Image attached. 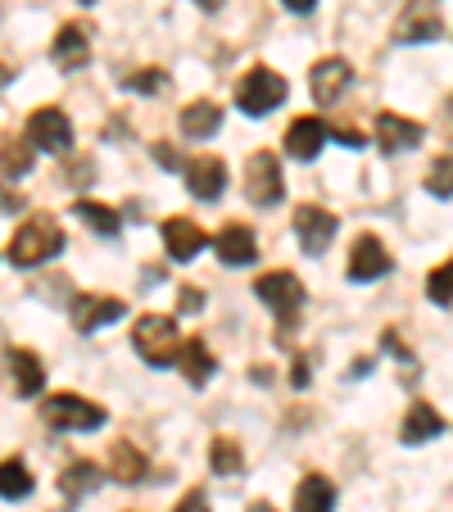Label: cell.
Segmentation results:
<instances>
[{"label":"cell","instance_id":"obj_13","mask_svg":"<svg viewBox=\"0 0 453 512\" xmlns=\"http://www.w3.org/2000/svg\"><path fill=\"white\" fill-rule=\"evenodd\" d=\"M327 145V123L322 118H295V123L286 127V155L290 159H318V150Z\"/></svg>","mask_w":453,"mask_h":512},{"label":"cell","instance_id":"obj_20","mask_svg":"<svg viewBox=\"0 0 453 512\" xmlns=\"http://www.w3.org/2000/svg\"><path fill=\"white\" fill-rule=\"evenodd\" d=\"M331 508H336V485L327 476L309 472L295 490V512H331Z\"/></svg>","mask_w":453,"mask_h":512},{"label":"cell","instance_id":"obj_5","mask_svg":"<svg viewBox=\"0 0 453 512\" xmlns=\"http://www.w3.org/2000/svg\"><path fill=\"white\" fill-rule=\"evenodd\" d=\"M254 295L277 313L281 327H290L295 313H299V304H304V281H299L295 272H263V277L254 281Z\"/></svg>","mask_w":453,"mask_h":512},{"label":"cell","instance_id":"obj_38","mask_svg":"<svg viewBox=\"0 0 453 512\" xmlns=\"http://www.w3.org/2000/svg\"><path fill=\"white\" fill-rule=\"evenodd\" d=\"M250 512H277V508H272V503H254Z\"/></svg>","mask_w":453,"mask_h":512},{"label":"cell","instance_id":"obj_8","mask_svg":"<svg viewBox=\"0 0 453 512\" xmlns=\"http://www.w3.org/2000/svg\"><path fill=\"white\" fill-rule=\"evenodd\" d=\"M68 318H73V331L91 336V331H100V327H109V322L123 318V300H114V295H96V290H82V295H73Z\"/></svg>","mask_w":453,"mask_h":512},{"label":"cell","instance_id":"obj_2","mask_svg":"<svg viewBox=\"0 0 453 512\" xmlns=\"http://www.w3.org/2000/svg\"><path fill=\"white\" fill-rule=\"evenodd\" d=\"M132 345H136V354H141L150 368H173L182 336H177V322L173 318L145 313V318L136 322V331H132Z\"/></svg>","mask_w":453,"mask_h":512},{"label":"cell","instance_id":"obj_26","mask_svg":"<svg viewBox=\"0 0 453 512\" xmlns=\"http://www.w3.org/2000/svg\"><path fill=\"white\" fill-rule=\"evenodd\" d=\"M32 485L37 481H32V472L19 458H5V463H0V499H28Z\"/></svg>","mask_w":453,"mask_h":512},{"label":"cell","instance_id":"obj_6","mask_svg":"<svg viewBox=\"0 0 453 512\" xmlns=\"http://www.w3.org/2000/svg\"><path fill=\"white\" fill-rule=\"evenodd\" d=\"M245 195H250V204H259V209H272V204H281V195H286V186H281V164L268 150L250 155V164H245Z\"/></svg>","mask_w":453,"mask_h":512},{"label":"cell","instance_id":"obj_15","mask_svg":"<svg viewBox=\"0 0 453 512\" xmlns=\"http://www.w3.org/2000/svg\"><path fill=\"white\" fill-rule=\"evenodd\" d=\"M204 241H209V236H204L200 223H191V218H168L164 223V245L177 263H191L195 254L204 250Z\"/></svg>","mask_w":453,"mask_h":512},{"label":"cell","instance_id":"obj_36","mask_svg":"<svg viewBox=\"0 0 453 512\" xmlns=\"http://www.w3.org/2000/svg\"><path fill=\"white\" fill-rule=\"evenodd\" d=\"M195 5H200V10H218L222 0H195Z\"/></svg>","mask_w":453,"mask_h":512},{"label":"cell","instance_id":"obj_4","mask_svg":"<svg viewBox=\"0 0 453 512\" xmlns=\"http://www.w3.org/2000/svg\"><path fill=\"white\" fill-rule=\"evenodd\" d=\"M41 417L55 431H96V426H105V408L82 395H50L41 404Z\"/></svg>","mask_w":453,"mask_h":512},{"label":"cell","instance_id":"obj_21","mask_svg":"<svg viewBox=\"0 0 453 512\" xmlns=\"http://www.w3.org/2000/svg\"><path fill=\"white\" fill-rule=\"evenodd\" d=\"M173 363L186 372V381H191V386H204V381L213 377V368H218L204 340H186V345H177V358H173Z\"/></svg>","mask_w":453,"mask_h":512},{"label":"cell","instance_id":"obj_22","mask_svg":"<svg viewBox=\"0 0 453 512\" xmlns=\"http://www.w3.org/2000/svg\"><path fill=\"white\" fill-rule=\"evenodd\" d=\"M435 435H444V417L435 413L431 404L417 399L404 417V445H422V440H435Z\"/></svg>","mask_w":453,"mask_h":512},{"label":"cell","instance_id":"obj_16","mask_svg":"<svg viewBox=\"0 0 453 512\" xmlns=\"http://www.w3.org/2000/svg\"><path fill=\"white\" fill-rule=\"evenodd\" d=\"M213 250H218L222 263H232V268H241V263H254L259 259V241H254L250 227L232 223V227H222L218 241H213Z\"/></svg>","mask_w":453,"mask_h":512},{"label":"cell","instance_id":"obj_37","mask_svg":"<svg viewBox=\"0 0 453 512\" xmlns=\"http://www.w3.org/2000/svg\"><path fill=\"white\" fill-rule=\"evenodd\" d=\"M5 82H10V64H0V87H5Z\"/></svg>","mask_w":453,"mask_h":512},{"label":"cell","instance_id":"obj_31","mask_svg":"<svg viewBox=\"0 0 453 512\" xmlns=\"http://www.w3.org/2000/svg\"><path fill=\"white\" fill-rule=\"evenodd\" d=\"M127 87H132V91H145V96H155V91L168 87V78L159 73V68H141L136 78H127Z\"/></svg>","mask_w":453,"mask_h":512},{"label":"cell","instance_id":"obj_34","mask_svg":"<svg viewBox=\"0 0 453 512\" xmlns=\"http://www.w3.org/2000/svg\"><path fill=\"white\" fill-rule=\"evenodd\" d=\"M173 512H209V503H204V494H200V490H191Z\"/></svg>","mask_w":453,"mask_h":512},{"label":"cell","instance_id":"obj_10","mask_svg":"<svg viewBox=\"0 0 453 512\" xmlns=\"http://www.w3.org/2000/svg\"><path fill=\"white\" fill-rule=\"evenodd\" d=\"M395 268V259L386 254V245L376 236H358L354 250H349V281H376Z\"/></svg>","mask_w":453,"mask_h":512},{"label":"cell","instance_id":"obj_3","mask_svg":"<svg viewBox=\"0 0 453 512\" xmlns=\"http://www.w3.org/2000/svg\"><path fill=\"white\" fill-rule=\"evenodd\" d=\"M286 100V78L272 73V68H250L241 82H236V105L245 109L250 118H263Z\"/></svg>","mask_w":453,"mask_h":512},{"label":"cell","instance_id":"obj_19","mask_svg":"<svg viewBox=\"0 0 453 512\" xmlns=\"http://www.w3.org/2000/svg\"><path fill=\"white\" fill-rule=\"evenodd\" d=\"M10 372H14V390L23 399H32L46 386V368H41V358L32 349H10Z\"/></svg>","mask_w":453,"mask_h":512},{"label":"cell","instance_id":"obj_11","mask_svg":"<svg viewBox=\"0 0 453 512\" xmlns=\"http://www.w3.org/2000/svg\"><path fill=\"white\" fill-rule=\"evenodd\" d=\"M50 59H55V68H64V73H78V68H87V59H91L87 28H82V23H64V28L55 32Z\"/></svg>","mask_w":453,"mask_h":512},{"label":"cell","instance_id":"obj_33","mask_svg":"<svg viewBox=\"0 0 453 512\" xmlns=\"http://www.w3.org/2000/svg\"><path fill=\"white\" fill-rule=\"evenodd\" d=\"M177 309H182V313H200L204 309L200 286H182V290H177Z\"/></svg>","mask_w":453,"mask_h":512},{"label":"cell","instance_id":"obj_17","mask_svg":"<svg viewBox=\"0 0 453 512\" xmlns=\"http://www.w3.org/2000/svg\"><path fill=\"white\" fill-rule=\"evenodd\" d=\"M395 37H399V41H435V37H444V19L431 10V5L413 0V5L404 10V19H399Z\"/></svg>","mask_w":453,"mask_h":512},{"label":"cell","instance_id":"obj_7","mask_svg":"<svg viewBox=\"0 0 453 512\" xmlns=\"http://www.w3.org/2000/svg\"><path fill=\"white\" fill-rule=\"evenodd\" d=\"M28 145L32 150H46V155H64L73 145V123H68L64 109H37L28 118Z\"/></svg>","mask_w":453,"mask_h":512},{"label":"cell","instance_id":"obj_30","mask_svg":"<svg viewBox=\"0 0 453 512\" xmlns=\"http://www.w3.org/2000/svg\"><path fill=\"white\" fill-rule=\"evenodd\" d=\"M449 277H453V263L444 259L440 268L431 272V277H426V295H431L435 304H440V309H449Z\"/></svg>","mask_w":453,"mask_h":512},{"label":"cell","instance_id":"obj_28","mask_svg":"<svg viewBox=\"0 0 453 512\" xmlns=\"http://www.w3.org/2000/svg\"><path fill=\"white\" fill-rule=\"evenodd\" d=\"M73 213H78V218L96 236H118V227H123V223H118V213L109 209V204H96V200H78V209H73Z\"/></svg>","mask_w":453,"mask_h":512},{"label":"cell","instance_id":"obj_12","mask_svg":"<svg viewBox=\"0 0 453 512\" xmlns=\"http://www.w3.org/2000/svg\"><path fill=\"white\" fill-rule=\"evenodd\" d=\"M186 186H191L195 200H218L227 191V164L218 155H200L186 164Z\"/></svg>","mask_w":453,"mask_h":512},{"label":"cell","instance_id":"obj_39","mask_svg":"<svg viewBox=\"0 0 453 512\" xmlns=\"http://www.w3.org/2000/svg\"><path fill=\"white\" fill-rule=\"evenodd\" d=\"M50 512H68V508H50Z\"/></svg>","mask_w":453,"mask_h":512},{"label":"cell","instance_id":"obj_1","mask_svg":"<svg viewBox=\"0 0 453 512\" xmlns=\"http://www.w3.org/2000/svg\"><path fill=\"white\" fill-rule=\"evenodd\" d=\"M59 250H64V227H59L50 213L28 218V223L14 232V241H10V259L19 263V268H37V263L55 259Z\"/></svg>","mask_w":453,"mask_h":512},{"label":"cell","instance_id":"obj_23","mask_svg":"<svg viewBox=\"0 0 453 512\" xmlns=\"http://www.w3.org/2000/svg\"><path fill=\"white\" fill-rule=\"evenodd\" d=\"M145 454L141 449L132 445V440H118L114 449H109V476H114V481H123V485H136L145 476Z\"/></svg>","mask_w":453,"mask_h":512},{"label":"cell","instance_id":"obj_18","mask_svg":"<svg viewBox=\"0 0 453 512\" xmlns=\"http://www.w3.org/2000/svg\"><path fill=\"white\" fill-rule=\"evenodd\" d=\"M376 141L381 150H413L422 145V127L404 114H376Z\"/></svg>","mask_w":453,"mask_h":512},{"label":"cell","instance_id":"obj_32","mask_svg":"<svg viewBox=\"0 0 453 512\" xmlns=\"http://www.w3.org/2000/svg\"><path fill=\"white\" fill-rule=\"evenodd\" d=\"M449 168H453V164H449V155H440V164L431 168V182H426L435 195H440V200H449V195H453V186H449Z\"/></svg>","mask_w":453,"mask_h":512},{"label":"cell","instance_id":"obj_29","mask_svg":"<svg viewBox=\"0 0 453 512\" xmlns=\"http://www.w3.org/2000/svg\"><path fill=\"white\" fill-rule=\"evenodd\" d=\"M32 159H37V150L28 141H19V136L5 141L0 145V177H23L32 168Z\"/></svg>","mask_w":453,"mask_h":512},{"label":"cell","instance_id":"obj_25","mask_svg":"<svg viewBox=\"0 0 453 512\" xmlns=\"http://www.w3.org/2000/svg\"><path fill=\"white\" fill-rule=\"evenodd\" d=\"M100 481H105V472H100L96 463H68L64 467V476H59V490L68 494V499H82V494H91V490H100Z\"/></svg>","mask_w":453,"mask_h":512},{"label":"cell","instance_id":"obj_24","mask_svg":"<svg viewBox=\"0 0 453 512\" xmlns=\"http://www.w3.org/2000/svg\"><path fill=\"white\" fill-rule=\"evenodd\" d=\"M222 127V109L213 105V100H195V105L182 109V132L191 136V141H204V136H213Z\"/></svg>","mask_w":453,"mask_h":512},{"label":"cell","instance_id":"obj_35","mask_svg":"<svg viewBox=\"0 0 453 512\" xmlns=\"http://www.w3.org/2000/svg\"><path fill=\"white\" fill-rule=\"evenodd\" d=\"M281 5H286V10H295V14H309L318 0H281Z\"/></svg>","mask_w":453,"mask_h":512},{"label":"cell","instance_id":"obj_27","mask_svg":"<svg viewBox=\"0 0 453 512\" xmlns=\"http://www.w3.org/2000/svg\"><path fill=\"white\" fill-rule=\"evenodd\" d=\"M209 463H213V472H222V476H241L245 472V458H241V445H236L232 435H218L209 445Z\"/></svg>","mask_w":453,"mask_h":512},{"label":"cell","instance_id":"obj_40","mask_svg":"<svg viewBox=\"0 0 453 512\" xmlns=\"http://www.w3.org/2000/svg\"><path fill=\"white\" fill-rule=\"evenodd\" d=\"M87 5H91V0H87Z\"/></svg>","mask_w":453,"mask_h":512},{"label":"cell","instance_id":"obj_14","mask_svg":"<svg viewBox=\"0 0 453 512\" xmlns=\"http://www.w3.org/2000/svg\"><path fill=\"white\" fill-rule=\"evenodd\" d=\"M349 82H354V73H349L345 59H318L313 64V100L318 105H336Z\"/></svg>","mask_w":453,"mask_h":512},{"label":"cell","instance_id":"obj_9","mask_svg":"<svg viewBox=\"0 0 453 512\" xmlns=\"http://www.w3.org/2000/svg\"><path fill=\"white\" fill-rule=\"evenodd\" d=\"M295 236H299V245H304V254H322L331 241H336V213L318 209V204H299Z\"/></svg>","mask_w":453,"mask_h":512}]
</instances>
